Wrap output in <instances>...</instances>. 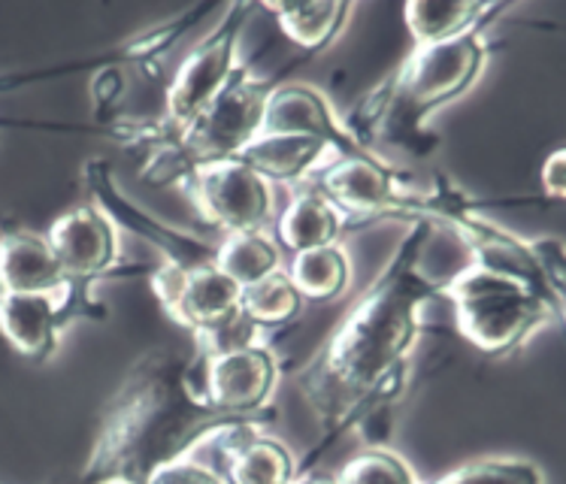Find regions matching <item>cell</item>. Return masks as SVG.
<instances>
[{
	"label": "cell",
	"instance_id": "cell-1",
	"mask_svg": "<svg viewBox=\"0 0 566 484\" xmlns=\"http://www.w3.org/2000/svg\"><path fill=\"white\" fill-rule=\"evenodd\" d=\"M433 224L416 221L379 278L339 322L318 358L303 369L301 391L322 418V442L297 475L313 473L324 451L367 418L388 415L409 372V351L421 336V309L440 294L442 282L421 270Z\"/></svg>",
	"mask_w": 566,
	"mask_h": 484
},
{
	"label": "cell",
	"instance_id": "cell-2",
	"mask_svg": "<svg viewBox=\"0 0 566 484\" xmlns=\"http://www.w3.org/2000/svg\"><path fill=\"white\" fill-rule=\"evenodd\" d=\"M191 367L195 358L167 346L151 348L130 367L106 406L80 484H146L164 466L188 461L207 439L254 424L203 403Z\"/></svg>",
	"mask_w": 566,
	"mask_h": 484
},
{
	"label": "cell",
	"instance_id": "cell-3",
	"mask_svg": "<svg viewBox=\"0 0 566 484\" xmlns=\"http://www.w3.org/2000/svg\"><path fill=\"white\" fill-rule=\"evenodd\" d=\"M485 61L488 46L479 34L458 36L433 46H416L391 80H385L376 92L367 94L352 122L343 125L360 146L367 130L376 125L391 127L394 137L400 130H418L430 113L470 92Z\"/></svg>",
	"mask_w": 566,
	"mask_h": 484
},
{
	"label": "cell",
	"instance_id": "cell-4",
	"mask_svg": "<svg viewBox=\"0 0 566 484\" xmlns=\"http://www.w3.org/2000/svg\"><path fill=\"white\" fill-rule=\"evenodd\" d=\"M276 85V80H254L245 67L233 70L219 97L179 137L149 149L143 179L149 185H182L197 167L237 158L261 134L266 97Z\"/></svg>",
	"mask_w": 566,
	"mask_h": 484
},
{
	"label": "cell",
	"instance_id": "cell-5",
	"mask_svg": "<svg viewBox=\"0 0 566 484\" xmlns=\"http://www.w3.org/2000/svg\"><path fill=\"white\" fill-rule=\"evenodd\" d=\"M440 294L454 309L458 334L491 358L518 351L539 327L564 318V312H557L515 278L488 273L473 264L446 278Z\"/></svg>",
	"mask_w": 566,
	"mask_h": 484
},
{
	"label": "cell",
	"instance_id": "cell-6",
	"mask_svg": "<svg viewBox=\"0 0 566 484\" xmlns=\"http://www.w3.org/2000/svg\"><path fill=\"white\" fill-rule=\"evenodd\" d=\"M252 12V3H231L224 19L212 28V34L200 46L191 49L188 59L179 64V73L167 88L164 116L155 125L122 127L116 137L127 139V143H139L146 149H155V146H164V143L179 137L219 97L221 88L231 80V73L237 70V64H233L237 46H240V36H243V28Z\"/></svg>",
	"mask_w": 566,
	"mask_h": 484
},
{
	"label": "cell",
	"instance_id": "cell-7",
	"mask_svg": "<svg viewBox=\"0 0 566 484\" xmlns=\"http://www.w3.org/2000/svg\"><path fill=\"white\" fill-rule=\"evenodd\" d=\"M151 291L167 315L179 327L191 330L197 339V355H219L228 348L254 343L258 327L245 322L240 309L243 288L219 273L216 266L203 270H176L155 266L149 273Z\"/></svg>",
	"mask_w": 566,
	"mask_h": 484
},
{
	"label": "cell",
	"instance_id": "cell-8",
	"mask_svg": "<svg viewBox=\"0 0 566 484\" xmlns=\"http://www.w3.org/2000/svg\"><path fill=\"white\" fill-rule=\"evenodd\" d=\"M276 376L273 351L258 343L228 348L219 355H195L191 367V379L203 403L261 427L279 418L276 409H270Z\"/></svg>",
	"mask_w": 566,
	"mask_h": 484
},
{
	"label": "cell",
	"instance_id": "cell-9",
	"mask_svg": "<svg viewBox=\"0 0 566 484\" xmlns=\"http://www.w3.org/2000/svg\"><path fill=\"white\" fill-rule=\"evenodd\" d=\"M101 315L85 285H64L43 294H7L0 291V334L22 358L43 364L55 355L61 330L80 315Z\"/></svg>",
	"mask_w": 566,
	"mask_h": 484
},
{
	"label": "cell",
	"instance_id": "cell-10",
	"mask_svg": "<svg viewBox=\"0 0 566 484\" xmlns=\"http://www.w3.org/2000/svg\"><path fill=\"white\" fill-rule=\"evenodd\" d=\"M82 182L92 191L94 207L104 212L106 219L116 228H125L139 240L151 242L158 252L164 254V264L176 266V270H203V266H216V245H207L191 233L179 231L158 221L151 212L127 200V194L118 188L113 167L104 158H92L82 167Z\"/></svg>",
	"mask_w": 566,
	"mask_h": 484
},
{
	"label": "cell",
	"instance_id": "cell-11",
	"mask_svg": "<svg viewBox=\"0 0 566 484\" xmlns=\"http://www.w3.org/2000/svg\"><path fill=\"white\" fill-rule=\"evenodd\" d=\"M197 212L224 233L261 231L273 212V185L240 161H219L197 167L182 182Z\"/></svg>",
	"mask_w": 566,
	"mask_h": 484
},
{
	"label": "cell",
	"instance_id": "cell-12",
	"mask_svg": "<svg viewBox=\"0 0 566 484\" xmlns=\"http://www.w3.org/2000/svg\"><path fill=\"white\" fill-rule=\"evenodd\" d=\"M46 242L70 285L92 288L118 266V231L94 203H80L52 221Z\"/></svg>",
	"mask_w": 566,
	"mask_h": 484
},
{
	"label": "cell",
	"instance_id": "cell-13",
	"mask_svg": "<svg viewBox=\"0 0 566 484\" xmlns=\"http://www.w3.org/2000/svg\"><path fill=\"white\" fill-rule=\"evenodd\" d=\"M324 200H331L343 219L348 221H373L388 219L397 203V170L373 155L360 158H336L327 167H318L315 188Z\"/></svg>",
	"mask_w": 566,
	"mask_h": 484
},
{
	"label": "cell",
	"instance_id": "cell-14",
	"mask_svg": "<svg viewBox=\"0 0 566 484\" xmlns=\"http://www.w3.org/2000/svg\"><path fill=\"white\" fill-rule=\"evenodd\" d=\"M261 134H297V137L322 139L324 146L339 151V158L373 155L352 137L346 125L334 116L322 94L301 82H279L264 106Z\"/></svg>",
	"mask_w": 566,
	"mask_h": 484
},
{
	"label": "cell",
	"instance_id": "cell-15",
	"mask_svg": "<svg viewBox=\"0 0 566 484\" xmlns=\"http://www.w3.org/2000/svg\"><path fill=\"white\" fill-rule=\"evenodd\" d=\"M221 478L228 484H294L297 461L276 439L261 436L254 424L219 433Z\"/></svg>",
	"mask_w": 566,
	"mask_h": 484
},
{
	"label": "cell",
	"instance_id": "cell-16",
	"mask_svg": "<svg viewBox=\"0 0 566 484\" xmlns=\"http://www.w3.org/2000/svg\"><path fill=\"white\" fill-rule=\"evenodd\" d=\"M70 285L61 273L46 233L10 228L0 233V291L7 294H43Z\"/></svg>",
	"mask_w": 566,
	"mask_h": 484
},
{
	"label": "cell",
	"instance_id": "cell-17",
	"mask_svg": "<svg viewBox=\"0 0 566 484\" xmlns=\"http://www.w3.org/2000/svg\"><path fill=\"white\" fill-rule=\"evenodd\" d=\"M331 146L322 139L297 137V134H258L233 161L245 164L249 170L270 185H289L310 179L322 167Z\"/></svg>",
	"mask_w": 566,
	"mask_h": 484
},
{
	"label": "cell",
	"instance_id": "cell-18",
	"mask_svg": "<svg viewBox=\"0 0 566 484\" xmlns=\"http://www.w3.org/2000/svg\"><path fill=\"white\" fill-rule=\"evenodd\" d=\"M503 7L494 3H446V0H412L403 7L406 31L416 46H433L458 36L479 34L485 22Z\"/></svg>",
	"mask_w": 566,
	"mask_h": 484
},
{
	"label": "cell",
	"instance_id": "cell-19",
	"mask_svg": "<svg viewBox=\"0 0 566 484\" xmlns=\"http://www.w3.org/2000/svg\"><path fill=\"white\" fill-rule=\"evenodd\" d=\"M343 231H346L343 212L331 200H324L318 191H301L291 197V203L279 215L276 224L279 245L289 249L291 254L334 245Z\"/></svg>",
	"mask_w": 566,
	"mask_h": 484
},
{
	"label": "cell",
	"instance_id": "cell-20",
	"mask_svg": "<svg viewBox=\"0 0 566 484\" xmlns=\"http://www.w3.org/2000/svg\"><path fill=\"white\" fill-rule=\"evenodd\" d=\"M264 10L276 19L282 34L306 55H315L343 34L352 7L348 3H264Z\"/></svg>",
	"mask_w": 566,
	"mask_h": 484
},
{
	"label": "cell",
	"instance_id": "cell-21",
	"mask_svg": "<svg viewBox=\"0 0 566 484\" xmlns=\"http://www.w3.org/2000/svg\"><path fill=\"white\" fill-rule=\"evenodd\" d=\"M291 285L297 288L301 301L306 303H331L343 297L352 282L348 257L339 245H322L310 252L291 254V264L285 266Z\"/></svg>",
	"mask_w": 566,
	"mask_h": 484
},
{
	"label": "cell",
	"instance_id": "cell-22",
	"mask_svg": "<svg viewBox=\"0 0 566 484\" xmlns=\"http://www.w3.org/2000/svg\"><path fill=\"white\" fill-rule=\"evenodd\" d=\"M216 270L231 278L233 285L249 288L282 270V252L264 231L224 233V240L216 245Z\"/></svg>",
	"mask_w": 566,
	"mask_h": 484
},
{
	"label": "cell",
	"instance_id": "cell-23",
	"mask_svg": "<svg viewBox=\"0 0 566 484\" xmlns=\"http://www.w3.org/2000/svg\"><path fill=\"white\" fill-rule=\"evenodd\" d=\"M301 294L291 285L285 266L243 288V297H240V309H243L245 322L254 324L258 330L285 327L301 315Z\"/></svg>",
	"mask_w": 566,
	"mask_h": 484
},
{
	"label": "cell",
	"instance_id": "cell-24",
	"mask_svg": "<svg viewBox=\"0 0 566 484\" xmlns=\"http://www.w3.org/2000/svg\"><path fill=\"white\" fill-rule=\"evenodd\" d=\"M336 484H421L416 473L409 470V463L388 449L373 445L334 475Z\"/></svg>",
	"mask_w": 566,
	"mask_h": 484
},
{
	"label": "cell",
	"instance_id": "cell-25",
	"mask_svg": "<svg viewBox=\"0 0 566 484\" xmlns=\"http://www.w3.org/2000/svg\"><path fill=\"white\" fill-rule=\"evenodd\" d=\"M430 484H545V478L527 461H473Z\"/></svg>",
	"mask_w": 566,
	"mask_h": 484
},
{
	"label": "cell",
	"instance_id": "cell-26",
	"mask_svg": "<svg viewBox=\"0 0 566 484\" xmlns=\"http://www.w3.org/2000/svg\"><path fill=\"white\" fill-rule=\"evenodd\" d=\"M146 484H228L219 473H212L209 466L197 461H179L174 466H164L161 473H155Z\"/></svg>",
	"mask_w": 566,
	"mask_h": 484
},
{
	"label": "cell",
	"instance_id": "cell-27",
	"mask_svg": "<svg viewBox=\"0 0 566 484\" xmlns=\"http://www.w3.org/2000/svg\"><path fill=\"white\" fill-rule=\"evenodd\" d=\"M543 191L552 200H564L566 191V155L564 149H555L543 164Z\"/></svg>",
	"mask_w": 566,
	"mask_h": 484
},
{
	"label": "cell",
	"instance_id": "cell-28",
	"mask_svg": "<svg viewBox=\"0 0 566 484\" xmlns=\"http://www.w3.org/2000/svg\"><path fill=\"white\" fill-rule=\"evenodd\" d=\"M294 484H336L334 478H327V475H315V473H303L294 478Z\"/></svg>",
	"mask_w": 566,
	"mask_h": 484
}]
</instances>
